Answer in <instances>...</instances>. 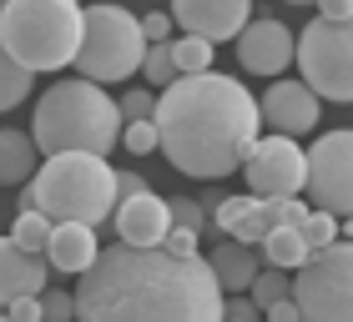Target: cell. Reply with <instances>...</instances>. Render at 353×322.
Masks as SVG:
<instances>
[{"mask_svg": "<svg viewBox=\"0 0 353 322\" xmlns=\"http://www.w3.org/2000/svg\"><path fill=\"white\" fill-rule=\"evenodd\" d=\"M263 322H303V312H298L293 297H283V302H272V308L263 312Z\"/></svg>", "mask_w": 353, "mask_h": 322, "instance_id": "obj_36", "label": "cell"}, {"mask_svg": "<svg viewBox=\"0 0 353 322\" xmlns=\"http://www.w3.org/2000/svg\"><path fill=\"white\" fill-rule=\"evenodd\" d=\"M228 292L207 257L167 247H101L76 282V322H222Z\"/></svg>", "mask_w": 353, "mask_h": 322, "instance_id": "obj_1", "label": "cell"}, {"mask_svg": "<svg viewBox=\"0 0 353 322\" xmlns=\"http://www.w3.org/2000/svg\"><path fill=\"white\" fill-rule=\"evenodd\" d=\"M212 51H217V45L202 41V36H176V41H172L176 76H202V71H212Z\"/></svg>", "mask_w": 353, "mask_h": 322, "instance_id": "obj_23", "label": "cell"}, {"mask_svg": "<svg viewBox=\"0 0 353 322\" xmlns=\"http://www.w3.org/2000/svg\"><path fill=\"white\" fill-rule=\"evenodd\" d=\"M293 302L303 322H353V242H333L293 272Z\"/></svg>", "mask_w": 353, "mask_h": 322, "instance_id": "obj_7", "label": "cell"}, {"mask_svg": "<svg viewBox=\"0 0 353 322\" xmlns=\"http://www.w3.org/2000/svg\"><path fill=\"white\" fill-rule=\"evenodd\" d=\"M41 312H46V322H76V292L46 287L41 292Z\"/></svg>", "mask_w": 353, "mask_h": 322, "instance_id": "obj_30", "label": "cell"}, {"mask_svg": "<svg viewBox=\"0 0 353 322\" xmlns=\"http://www.w3.org/2000/svg\"><path fill=\"white\" fill-rule=\"evenodd\" d=\"M0 322H10V317H0Z\"/></svg>", "mask_w": 353, "mask_h": 322, "instance_id": "obj_41", "label": "cell"}, {"mask_svg": "<svg viewBox=\"0 0 353 322\" xmlns=\"http://www.w3.org/2000/svg\"><path fill=\"white\" fill-rule=\"evenodd\" d=\"M343 242H353V217H343Z\"/></svg>", "mask_w": 353, "mask_h": 322, "instance_id": "obj_38", "label": "cell"}, {"mask_svg": "<svg viewBox=\"0 0 353 322\" xmlns=\"http://www.w3.org/2000/svg\"><path fill=\"white\" fill-rule=\"evenodd\" d=\"M172 227H187V232H207V206L197 202V197H176L172 202Z\"/></svg>", "mask_w": 353, "mask_h": 322, "instance_id": "obj_29", "label": "cell"}, {"mask_svg": "<svg viewBox=\"0 0 353 322\" xmlns=\"http://www.w3.org/2000/svg\"><path fill=\"white\" fill-rule=\"evenodd\" d=\"M41 147L30 131H15V126H0V186H26L30 176L41 171Z\"/></svg>", "mask_w": 353, "mask_h": 322, "instance_id": "obj_18", "label": "cell"}, {"mask_svg": "<svg viewBox=\"0 0 353 322\" xmlns=\"http://www.w3.org/2000/svg\"><path fill=\"white\" fill-rule=\"evenodd\" d=\"M303 242H308L313 252H323V247H333V242H339V217L333 212H308V222H303Z\"/></svg>", "mask_w": 353, "mask_h": 322, "instance_id": "obj_27", "label": "cell"}, {"mask_svg": "<svg viewBox=\"0 0 353 322\" xmlns=\"http://www.w3.org/2000/svg\"><path fill=\"white\" fill-rule=\"evenodd\" d=\"M298 71L318 101L353 106V21H308L298 36Z\"/></svg>", "mask_w": 353, "mask_h": 322, "instance_id": "obj_8", "label": "cell"}, {"mask_svg": "<svg viewBox=\"0 0 353 322\" xmlns=\"http://www.w3.org/2000/svg\"><path fill=\"white\" fill-rule=\"evenodd\" d=\"M147 61V36L141 21L121 6H86V25H81V51L71 66L86 80L106 86V80H132Z\"/></svg>", "mask_w": 353, "mask_h": 322, "instance_id": "obj_6", "label": "cell"}, {"mask_svg": "<svg viewBox=\"0 0 353 322\" xmlns=\"http://www.w3.org/2000/svg\"><path fill=\"white\" fill-rule=\"evenodd\" d=\"M157 136L162 156L192 182H222L243 171L248 151L258 147L263 106L243 80L202 71L176 76L167 91H157Z\"/></svg>", "mask_w": 353, "mask_h": 322, "instance_id": "obj_2", "label": "cell"}, {"mask_svg": "<svg viewBox=\"0 0 353 322\" xmlns=\"http://www.w3.org/2000/svg\"><path fill=\"white\" fill-rule=\"evenodd\" d=\"M141 76L152 80L157 91H167L172 80H176V61H172V41L162 45H147V61H141Z\"/></svg>", "mask_w": 353, "mask_h": 322, "instance_id": "obj_25", "label": "cell"}, {"mask_svg": "<svg viewBox=\"0 0 353 322\" xmlns=\"http://www.w3.org/2000/svg\"><path fill=\"white\" fill-rule=\"evenodd\" d=\"M26 206L46 212L51 222L101 227L117 212V167H106V156H91V151L46 156L41 171L26 182Z\"/></svg>", "mask_w": 353, "mask_h": 322, "instance_id": "obj_4", "label": "cell"}, {"mask_svg": "<svg viewBox=\"0 0 353 322\" xmlns=\"http://www.w3.org/2000/svg\"><path fill=\"white\" fill-rule=\"evenodd\" d=\"M308 202L318 212L353 217V131H323L308 147Z\"/></svg>", "mask_w": 353, "mask_h": 322, "instance_id": "obj_9", "label": "cell"}, {"mask_svg": "<svg viewBox=\"0 0 353 322\" xmlns=\"http://www.w3.org/2000/svg\"><path fill=\"white\" fill-rule=\"evenodd\" d=\"M172 21L182 36L202 41H237V30L252 21V0H172Z\"/></svg>", "mask_w": 353, "mask_h": 322, "instance_id": "obj_13", "label": "cell"}, {"mask_svg": "<svg viewBox=\"0 0 353 322\" xmlns=\"http://www.w3.org/2000/svg\"><path fill=\"white\" fill-rule=\"evenodd\" d=\"M46 267L51 272H66V277H81V272H91V262L101 257V247H96V227H86V222H56L51 242H46Z\"/></svg>", "mask_w": 353, "mask_h": 322, "instance_id": "obj_17", "label": "cell"}, {"mask_svg": "<svg viewBox=\"0 0 353 322\" xmlns=\"http://www.w3.org/2000/svg\"><path fill=\"white\" fill-rule=\"evenodd\" d=\"M263 126H272L278 136H308L318 121H323V101L308 80H268L263 91Z\"/></svg>", "mask_w": 353, "mask_h": 322, "instance_id": "obj_12", "label": "cell"}, {"mask_svg": "<svg viewBox=\"0 0 353 322\" xmlns=\"http://www.w3.org/2000/svg\"><path fill=\"white\" fill-rule=\"evenodd\" d=\"M30 86H36V71H26L21 61L0 45V111H15L30 96Z\"/></svg>", "mask_w": 353, "mask_h": 322, "instance_id": "obj_21", "label": "cell"}, {"mask_svg": "<svg viewBox=\"0 0 353 322\" xmlns=\"http://www.w3.org/2000/svg\"><path fill=\"white\" fill-rule=\"evenodd\" d=\"M308 212H313V206L298 202V197H252L248 212H243V222L232 227V242H248V247L258 242V247H263L278 227H303Z\"/></svg>", "mask_w": 353, "mask_h": 322, "instance_id": "obj_15", "label": "cell"}, {"mask_svg": "<svg viewBox=\"0 0 353 322\" xmlns=\"http://www.w3.org/2000/svg\"><path fill=\"white\" fill-rule=\"evenodd\" d=\"M0 15H6V0H0Z\"/></svg>", "mask_w": 353, "mask_h": 322, "instance_id": "obj_40", "label": "cell"}, {"mask_svg": "<svg viewBox=\"0 0 353 322\" xmlns=\"http://www.w3.org/2000/svg\"><path fill=\"white\" fill-rule=\"evenodd\" d=\"M86 6L81 0H6L0 15V45L26 71H61L81 51Z\"/></svg>", "mask_w": 353, "mask_h": 322, "instance_id": "obj_5", "label": "cell"}, {"mask_svg": "<svg viewBox=\"0 0 353 322\" xmlns=\"http://www.w3.org/2000/svg\"><path fill=\"white\" fill-rule=\"evenodd\" d=\"M288 6H313V0H288Z\"/></svg>", "mask_w": 353, "mask_h": 322, "instance_id": "obj_39", "label": "cell"}, {"mask_svg": "<svg viewBox=\"0 0 353 322\" xmlns=\"http://www.w3.org/2000/svg\"><path fill=\"white\" fill-rule=\"evenodd\" d=\"M137 191H147V176H137V171H117V202L137 197Z\"/></svg>", "mask_w": 353, "mask_h": 322, "instance_id": "obj_37", "label": "cell"}, {"mask_svg": "<svg viewBox=\"0 0 353 322\" xmlns=\"http://www.w3.org/2000/svg\"><path fill=\"white\" fill-rule=\"evenodd\" d=\"M117 111H121V121H152L157 116V91H141V86L121 91L117 96Z\"/></svg>", "mask_w": 353, "mask_h": 322, "instance_id": "obj_28", "label": "cell"}, {"mask_svg": "<svg viewBox=\"0 0 353 322\" xmlns=\"http://www.w3.org/2000/svg\"><path fill=\"white\" fill-rule=\"evenodd\" d=\"M111 222H117V242H126V247H162L167 232H172V202L147 186L137 197L117 202Z\"/></svg>", "mask_w": 353, "mask_h": 322, "instance_id": "obj_14", "label": "cell"}, {"mask_svg": "<svg viewBox=\"0 0 353 322\" xmlns=\"http://www.w3.org/2000/svg\"><path fill=\"white\" fill-rule=\"evenodd\" d=\"M172 30H176L172 10H152V15H141V36H147V45H162V41H172Z\"/></svg>", "mask_w": 353, "mask_h": 322, "instance_id": "obj_31", "label": "cell"}, {"mask_svg": "<svg viewBox=\"0 0 353 322\" xmlns=\"http://www.w3.org/2000/svg\"><path fill=\"white\" fill-rule=\"evenodd\" d=\"M222 322H263V308H258L248 292H232L228 308H222Z\"/></svg>", "mask_w": 353, "mask_h": 322, "instance_id": "obj_32", "label": "cell"}, {"mask_svg": "<svg viewBox=\"0 0 353 322\" xmlns=\"http://www.w3.org/2000/svg\"><path fill=\"white\" fill-rule=\"evenodd\" d=\"M121 147L132 151V156H152V151H162L157 121H126V126H121Z\"/></svg>", "mask_w": 353, "mask_h": 322, "instance_id": "obj_26", "label": "cell"}, {"mask_svg": "<svg viewBox=\"0 0 353 322\" xmlns=\"http://www.w3.org/2000/svg\"><path fill=\"white\" fill-rule=\"evenodd\" d=\"M248 297H252V302H258V308L268 312L272 302L293 297V277H288V272H278V267H263L258 277H252V287H248Z\"/></svg>", "mask_w": 353, "mask_h": 322, "instance_id": "obj_24", "label": "cell"}, {"mask_svg": "<svg viewBox=\"0 0 353 322\" xmlns=\"http://www.w3.org/2000/svg\"><path fill=\"white\" fill-rule=\"evenodd\" d=\"M263 257H268V267H278V272H298L313 257V247L303 242V227H278L263 242Z\"/></svg>", "mask_w": 353, "mask_h": 322, "instance_id": "obj_20", "label": "cell"}, {"mask_svg": "<svg viewBox=\"0 0 353 322\" xmlns=\"http://www.w3.org/2000/svg\"><path fill=\"white\" fill-rule=\"evenodd\" d=\"M51 287V267L36 252H21L10 237H0V308L15 297H41Z\"/></svg>", "mask_w": 353, "mask_h": 322, "instance_id": "obj_16", "label": "cell"}, {"mask_svg": "<svg viewBox=\"0 0 353 322\" xmlns=\"http://www.w3.org/2000/svg\"><path fill=\"white\" fill-rule=\"evenodd\" d=\"M207 267L217 272V282H222V292H248L252 277H258V252L248 247V242H217L212 252H207Z\"/></svg>", "mask_w": 353, "mask_h": 322, "instance_id": "obj_19", "label": "cell"}, {"mask_svg": "<svg viewBox=\"0 0 353 322\" xmlns=\"http://www.w3.org/2000/svg\"><path fill=\"white\" fill-rule=\"evenodd\" d=\"M293 61H298V36L283 21L258 15V21H248L243 30H237V66H243L248 76H272L278 80Z\"/></svg>", "mask_w": 353, "mask_h": 322, "instance_id": "obj_11", "label": "cell"}, {"mask_svg": "<svg viewBox=\"0 0 353 322\" xmlns=\"http://www.w3.org/2000/svg\"><path fill=\"white\" fill-rule=\"evenodd\" d=\"M6 317L10 322H46V312H41V297H15V302H6Z\"/></svg>", "mask_w": 353, "mask_h": 322, "instance_id": "obj_34", "label": "cell"}, {"mask_svg": "<svg viewBox=\"0 0 353 322\" xmlns=\"http://www.w3.org/2000/svg\"><path fill=\"white\" fill-rule=\"evenodd\" d=\"M51 232H56V222L46 217V212H36V206H21V217H15V227H10V242L21 252H46V242H51Z\"/></svg>", "mask_w": 353, "mask_h": 322, "instance_id": "obj_22", "label": "cell"}, {"mask_svg": "<svg viewBox=\"0 0 353 322\" xmlns=\"http://www.w3.org/2000/svg\"><path fill=\"white\" fill-rule=\"evenodd\" d=\"M323 21H353V0H313Z\"/></svg>", "mask_w": 353, "mask_h": 322, "instance_id": "obj_35", "label": "cell"}, {"mask_svg": "<svg viewBox=\"0 0 353 322\" xmlns=\"http://www.w3.org/2000/svg\"><path fill=\"white\" fill-rule=\"evenodd\" d=\"M121 111L117 96H106L96 80L76 76V80H56L51 91L36 101V136L41 156H61V151H91V156H111L121 147Z\"/></svg>", "mask_w": 353, "mask_h": 322, "instance_id": "obj_3", "label": "cell"}, {"mask_svg": "<svg viewBox=\"0 0 353 322\" xmlns=\"http://www.w3.org/2000/svg\"><path fill=\"white\" fill-rule=\"evenodd\" d=\"M243 176L252 186V197H298L308 186V151L293 136H258V147L248 151Z\"/></svg>", "mask_w": 353, "mask_h": 322, "instance_id": "obj_10", "label": "cell"}, {"mask_svg": "<svg viewBox=\"0 0 353 322\" xmlns=\"http://www.w3.org/2000/svg\"><path fill=\"white\" fill-rule=\"evenodd\" d=\"M197 242H202L197 232H187V227H172L162 247H167V252H176V257H202V247H197Z\"/></svg>", "mask_w": 353, "mask_h": 322, "instance_id": "obj_33", "label": "cell"}]
</instances>
